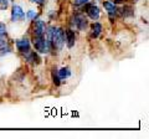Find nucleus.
<instances>
[{
    "label": "nucleus",
    "instance_id": "obj_15",
    "mask_svg": "<svg viewBox=\"0 0 149 139\" xmlns=\"http://www.w3.org/2000/svg\"><path fill=\"white\" fill-rule=\"evenodd\" d=\"M26 17L30 21H34L36 17H37V13L35 10H29V11H27V14H26Z\"/></svg>",
    "mask_w": 149,
    "mask_h": 139
},
{
    "label": "nucleus",
    "instance_id": "obj_10",
    "mask_svg": "<svg viewBox=\"0 0 149 139\" xmlns=\"http://www.w3.org/2000/svg\"><path fill=\"white\" fill-rule=\"evenodd\" d=\"M24 55H25V57H26L27 61H29L30 63H32V65H39L41 62L40 56L35 52V51H30L29 50L27 52H24Z\"/></svg>",
    "mask_w": 149,
    "mask_h": 139
},
{
    "label": "nucleus",
    "instance_id": "obj_18",
    "mask_svg": "<svg viewBox=\"0 0 149 139\" xmlns=\"http://www.w3.org/2000/svg\"><path fill=\"white\" fill-rule=\"evenodd\" d=\"M6 45H8V38L5 35H0V47H4Z\"/></svg>",
    "mask_w": 149,
    "mask_h": 139
},
{
    "label": "nucleus",
    "instance_id": "obj_13",
    "mask_svg": "<svg viewBox=\"0 0 149 139\" xmlns=\"http://www.w3.org/2000/svg\"><path fill=\"white\" fill-rule=\"evenodd\" d=\"M122 15L124 17H132L134 16V9L130 5H124L122 9Z\"/></svg>",
    "mask_w": 149,
    "mask_h": 139
},
{
    "label": "nucleus",
    "instance_id": "obj_12",
    "mask_svg": "<svg viewBox=\"0 0 149 139\" xmlns=\"http://www.w3.org/2000/svg\"><path fill=\"white\" fill-rule=\"evenodd\" d=\"M57 75L60 77V80H66V78L71 76V70H70V67H62L57 71Z\"/></svg>",
    "mask_w": 149,
    "mask_h": 139
},
{
    "label": "nucleus",
    "instance_id": "obj_8",
    "mask_svg": "<svg viewBox=\"0 0 149 139\" xmlns=\"http://www.w3.org/2000/svg\"><path fill=\"white\" fill-rule=\"evenodd\" d=\"M65 42L67 44V46L70 49L74 46V42H76V34H74L73 30L68 29V30L65 31Z\"/></svg>",
    "mask_w": 149,
    "mask_h": 139
},
{
    "label": "nucleus",
    "instance_id": "obj_2",
    "mask_svg": "<svg viewBox=\"0 0 149 139\" xmlns=\"http://www.w3.org/2000/svg\"><path fill=\"white\" fill-rule=\"evenodd\" d=\"M32 45H34L35 50L40 54H49L51 50L50 41L42 36H32Z\"/></svg>",
    "mask_w": 149,
    "mask_h": 139
},
{
    "label": "nucleus",
    "instance_id": "obj_19",
    "mask_svg": "<svg viewBox=\"0 0 149 139\" xmlns=\"http://www.w3.org/2000/svg\"><path fill=\"white\" fill-rule=\"evenodd\" d=\"M90 0H74L73 1V4L76 6H80V5H85V4H87Z\"/></svg>",
    "mask_w": 149,
    "mask_h": 139
},
{
    "label": "nucleus",
    "instance_id": "obj_3",
    "mask_svg": "<svg viewBox=\"0 0 149 139\" xmlns=\"http://www.w3.org/2000/svg\"><path fill=\"white\" fill-rule=\"evenodd\" d=\"M71 26L74 27V29L80 30V31H85L88 27V21L82 14H76V15L72 16L71 19Z\"/></svg>",
    "mask_w": 149,
    "mask_h": 139
},
{
    "label": "nucleus",
    "instance_id": "obj_20",
    "mask_svg": "<svg viewBox=\"0 0 149 139\" xmlns=\"http://www.w3.org/2000/svg\"><path fill=\"white\" fill-rule=\"evenodd\" d=\"M6 34V25L4 22H0V35H5Z\"/></svg>",
    "mask_w": 149,
    "mask_h": 139
},
{
    "label": "nucleus",
    "instance_id": "obj_17",
    "mask_svg": "<svg viewBox=\"0 0 149 139\" xmlns=\"http://www.w3.org/2000/svg\"><path fill=\"white\" fill-rule=\"evenodd\" d=\"M9 8V1L8 0H0V11L6 10Z\"/></svg>",
    "mask_w": 149,
    "mask_h": 139
},
{
    "label": "nucleus",
    "instance_id": "obj_9",
    "mask_svg": "<svg viewBox=\"0 0 149 139\" xmlns=\"http://www.w3.org/2000/svg\"><path fill=\"white\" fill-rule=\"evenodd\" d=\"M103 6L106 9V11L108 13V15H109L111 19H113V17L118 14V9H117V6H116V4L109 1V0H108V1H103Z\"/></svg>",
    "mask_w": 149,
    "mask_h": 139
},
{
    "label": "nucleus",
    "instance_id": "obj_7",
    "mask_svg": "<svg viewBox=\"0 0 149 139\" xmlns=\"http://www.w3.org/2000/svg\"><path fill=\"white\" fill-rule=\"evenodd\" d=\"M15 46H16V49H17L19 52L24 54V52H27V51L30 50V47H31V44H30V41L27 40L26 38H22V39H19V40H16Z\"/></svg>",
    "mask_w": 149,
    "mask_h": 139
},
{
    "label": "nucleus",
    "instance_id": "obj_16",
    "mask_svg": "<svg viewBox=\"0 0 149 139\" xmlns=\"http://www.w3.org/2000/svg\"><path fill=\"white\" fill-rule=\"evenodd\" d=\"M52 80H54V83L56 86H58L60 85V77H58V75H57V70H54V72H52Z\"/></svg>",
    "mask_w": 149,
    "mask_h": 139
},
{
    "label": "nucleus",
    "instance_id": "obj_11",
    "mask_svg": "<svg viewBox=\"0 0 149 139\" xmlns=\"http://www.w3.org/2000/svg\"><path fill=\"white\" fill-rule=\"evenodd\" d=\"M101 32H102V25L100 22H93L91 25V36L93 39H96L100 36Z\"/></svg>",
    "mask_w": 149,
    "mask_h": 139
},
{
    "label": "nucleus",
    "instance_id": "obj_1",
    "mask_svg": "<svg viewBox=\"0 0 149 139\" xmlns=\"http://www.w3.org/2000/svg\"><path fill=\"white\" fill-rule=\"evenodd\" d=\"M50 45L56 52H60L65 45V31L61 27H51L49 31Z\"/></svg>",
    "mask_w": 149,
    "mask_h": 139
},
{
    "label": "nucleus",
    "instance_id": "obj_6",
    "mask_svg": "<svg viewBox=\"0 0 149 139\" xmlns=\"http://www.w3.org/2000/svg\"><path fill=\"white\" fill-rule=\"evenodd\" d=\"M24 17H25V13L22 10V8L20 5H14L11 9V20L16 22L24 20Z\"/></svg>",
    "mask_w": 149,
    "mask_h": 139
},
{
    "label": "nucleus",
    "instance_id": "obj_4",
    "mask_svg": "<svg viewBox=\"0 0 149 139\" xmlns=\"http://www.w3.org/2000/svg\"><path fill=\"white\" fill-rule=\"evenodd\" d=\"M46 31V25L41 19L34 20L32 24V36H42Z\"/></svg>",
    "mask_w": 149,
    "mask_h": 139
},
{
    "label": "nucleus",
    "instance_id": "obj_21",
    "mask_svg": "<svg viewBox=\"0 0 149 139\" xmlns=\"http://www.w3.org/2000/svg\"><path fill=\"white\" fill-rule=\"evenodd\" d=\"M30 1L34 3V4H37V5H44L46 3V0H30Z\"/></svg>",
    "mask_w": 149,
    "mask_h": 139
},
{
    "label": "nucleus",
    "instance_id": "obj_5",
    "mask_svg": "<svg viewBox=\"0 0 149 139\" xmlns=\"http://www.w3.org/2000/svg\"><path fill=\"white\" fill-rule=\"evenodd\" d=\"M85 5H86V4H85ZM85 11H86L87 16L90 17V19H92V20H98L100 19V15H101L100 9L97 8L96 5H93V4L86 5L85 6Z\"/></svg>",
    "mask_w": 149,
    "mask_h": 139
},
{
    "label": "nucleus",
    "instance_id": "obj_14",
    "mask_svg": "<svg viewBox=\"0 0 149 139\" xmlns=\"http://www.w3.org/2000/svg\"><path fill=\"white\" fill-rule=\"evenodd\" d=\"M11 47L9 45H6V46H4V47H0V57H3V56H5V55H8V54H10L11 52Z\"/></svg>",
    "mask_w": 149,
    "mask_h": 139
}]
</instances>
